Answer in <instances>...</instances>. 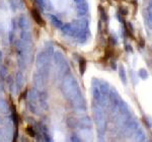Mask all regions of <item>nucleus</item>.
Masks as SVG:
<instances>
[{"label": "nucleus", "instance_id": "8", "mask_svg": "<svg viewBox=\"0 0 152 142\" xmlns=\"http://www.w3.org/2000/svg\"><path fill=\"white\" fill-rule=\"evenodd\" d=\"M144 123H145L146 127L151 128V127H152V119L149 118V117H145V118H144Z\"/></svg>", "mask_w": 152, "mask_h": 142}, {"label": "nucleus", "instance_id": "10", "mask_svg": "<svg viewBox=\"0 0 152 142\" xmlns=\"http://www.w3.org/2000/svg\"><path fill=\"white\" fill-rule=\"evenodd\" d=\"M120 11H121V14H124V15H127V14H128V9L124 6H122L121 8H120Z\"/></svg>", "mask_w": 152, "mask_h": 142}, {"label": "nucleus", "instance_id": "7", "mask_svg": "<svg viewBox=\"0 0 152 142\" xmlns=\"http://www.w3.org/2000/svg\"><path fill=\"white\" fill-rule=\"evenodd\" d=\"M138 75H139V77L142 78V79H146L147 76H148V73H147V71L145 69H140L138 72Z\"/></svg>", "mask_w": 152, "mask_h": 142}, {"label": "nucleus", "instance_id": "2", "mask_svg": "<svg viewBox=\"0 0 152 142\" xmlns=\"http://www.w3.org/2000/svg\"><path fill=\"white\" fill-rule=\"evenodd\" d=\"M31 15H33V18H34V19H35V21L37 23L42 24V26L45 24L43 21V19H42V18H41V13L39 12L38 9H36V8L31 9Z\"/></svg>", "mask_w": 152, "mask_h": 142}, {"label": "nucleus", "instance_id": "13", "mask_svg": "<svg viewBox=\"0 0 152 142\" xmlns=\"http://www.w3.org/2000/svg\"><path fill=\"white\" fill-rule=\"evenodd\" d=\"M147 18H148V21L150 23H152V12L148 11V14H147Z\"/></svg>", "mask_w": 152, "mask_h": 142}, {"label": "nucleus", "instance_id": "3", "mask_svg": "<svg viewBox=\"0 0 152 142\" xmlns=\"http://www.w3.org/2000/svg\"><path fill=\"white\" fill-rule=\"evenodd\" d=\"M134 136H135L134 139L136 141H144L145 140V134H144V132L142 130H140V129H138V130L135 131Z\"/></svg>", "mask_w": 152, "mask_h": 142}, {"label": "nucleus", "instance_id": "5", "mask_svg": "<svg viewBox=\"0 0 152 142\" xmlns=\"http://www.w3.org/2000/svg\"><path fill=\"white\" fill-rule=\"evenodd\" d=\"M79 69H80V73H81V74H83V73L85 72V70H86V61H85V59H83V58L80 59Z\"/></svg>", "mask_w": 152, "mask_h": 142}, {"label": "nucleus", "instance_id": "12", "mask_svg": "<svg viewBox=\"0 0 152 142\" xmlns=\"http://www.w3.org/2000/svg\"><path fill=\"white\" fill-rule=\"evenodd\" d=\"M99 9H100V12H102V18L104 19V20H107V15H105V12L104 10V8H102V7H100Z\"/></svg>", "mask_w": 152, "mask_h": 142}, {"label": "nucleus", "instance_id": "9", "mask_svg": "<svg viewBox=\"0 0 152 142\" xmlns=\"http://www.w3.org/2000/svg\"><path fill=\"white\" fill-rule=\"evenodd\" d=\"M81 125L82 126H84V127H88V126H90V120L88 119V118H84V119H82L81 120Z\"/></svg>", "mask_w": 152, "mask_h": 142}, {"label": "nucleus", "instance_id": "15", "mask_svg": "<svg viewBox=\"0 0 152 142\" xmlns=\"http://www.w3.org/2000/svg\"><path fill=\"white\" fill-rule=\"evenodd\" d=\"M110 40H111V41L113 42V38H110ZM115 44H116V41L114 40V44H113V45H115Z\"/></svg>", "mask_w": 152, "mask_h": 142}, {"label": "nucleus", "instance_id": "11", "mask_svg": "<svg viewBox=\"0 0 152 142\" xmlns=\"http://www.w3.org/2000/svg\"><path fill=\"white\" fill-rule=\"evenodd\" d=\"M26 132L28 133L29 136H35V131H34L33 128H31V127H28V128L26 129Z\"/></svg>", "mask_w": 152, "mask_h": 142}, {"label": "nucleus", "instance_id": "14", "mask_svg": "<svg viewBox=\"0 0 152 142\" xmlns=\"http://www.w3.org/2000/svg\"><path fill=\"white\" fill-rule=\"evenodd\" d=\"M148 11L152 12V4H150V5L148 6Z\"/></svg>", "mask_w": 152, "mask_h": 142}, {"label": "nucleus", "instance_id": "1", "mask_svg": "<svg viewBox=\"0 0 152 142\" xmlns=\"http://www.w3.org/2000/svg\"><path fill=\"white\" fill-rule=\"evenodd\" d=\"M139 125L136 121H129L128 123L126 124V127H125V134L127 136H131L132 134L135 133V131L138 130Z\"/></svg>", "mask_w": 152, "mask_h": 142}, {"label": "nucleus", "instance_id": "4", "mask_svg": "<svg viewBox=\"0 0 152 142\" xmlns=\"http://www.w3.org/2000/svg\"><path fill=\"white\" fill-rule=\"evenodd\" d=\"M119 73H120V77H121L122 81L124 83L127 82V76H126V71H125V68L123 65H120L119 67Z\"/></svg>", "mask_w": 152, "mask_h": 142}, {"label": "nucleus", "instance_id": "6", "mask_svg": "<svg viewBox=\"0 0 152 142\" xmlns=\"http://www.w3.org/2000/svg\"><path fill=\"white\" fill-rule=\"evenodd\" d=\"M125 29H126V31H128L129 36H131V38H133L134 37V30H133V26H132V23H127V26H125Z\"/></svg>", "mask_w": 152, "mask_h": 142}]
</instances>
